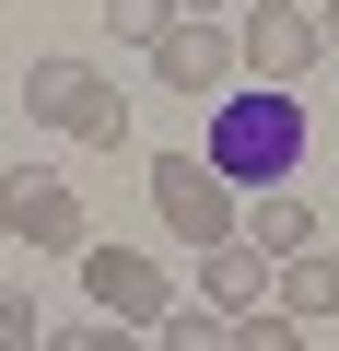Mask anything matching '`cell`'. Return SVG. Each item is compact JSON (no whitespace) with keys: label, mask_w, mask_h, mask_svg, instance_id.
Returning a JSON list of instances; mask_svg holds the SVG:
<instances>
[{"label":"cell","mask_w":339,"mask_h":351,"mask_svg":"<svg viewBox=\"0 0 339 351\" xmlns=\"http://www.w3.org/2000/svg\"><path fill=\"white\" fill-rule=\"evenodd\" d=\"M234 351H304V328L281 304H258V316H234Z\"/></svg>","instance_id":"9a60e30c"},{"label":"cell","mask_w":339,"mask_h":351,"mask_svg":"<svg viewBox=\"0 0 339 351\" xmlns=\"http://www.w3.org/2000/svg\"><path fill=\"white\" fill-rule=\"evenodd\" d=\"M152 71L176 82V94H211V82L234 94V71H246V59H234V36H223V24H164V36H152Z\"/></svg>","instance_id":"52a82bcc"},{"label":"cell","mask_w":339,"mask_h":351,"mask_svg":"<svg viewBox=\"0 0 339 351\" xmlns=\"http://www.w3.org/2000/svg\"><path fill=\"white\" fill-rule=\"evenodd\" d=\"M47 339V316H36V293L24 281H0V351H36Z\"/></svg>","instance_id":"5bb4252c"},{"label":"cell","mask_w":339,"mask_h":351,"mask_svg":"<svg viewBox=\"0 0 339 351\" xmlns=\"http://www.w3.org/2000/svg\"><path fill=\"white\" fill-rule=\"evenodd\" d=\"M234 59H246V82H304L316 71V12L304 0H258L246 36H234Z\"/></svg>","instance_id":"8992f818"},{"label":"cell","mask_w":339,"mask_h":351,"mask_svg":"<svg viewBox=\"0 0 339 351\" xmlns=\"http://www.w3.org/2000/svg\"><path fill=\"white\" fill-rule=\"evenodd\" d=\"M176 24H223V0H176Z\"/></svg>","instance_id":"2e32d148"},{"label":"cell","mask_w":339,"mask_h":351,"mask_svg":"<svg viewBox=\"0 0 339 351\" xmlns=\"http://www.w3.org/2000/svg\"><path fill=\"white\" fill-rule=\"evenodd\" d=\"M304 141H316V117H304V82H234V94H211V176L234 199H258V188H292L304 176Z\"/></svg>","instance_id":"6da1fadb"},{"label":"cell","mask_w":339,"mask_h":351,"mask_svg":"<svg viewBox=\"0 0 339 351\" xmlns=\"http://www.w3.org/2000/svg\"><path fill=\"white\" fill-rule=\"evenodd\" d=\"M82 293H94V316H105V328H140V339L188 304V293H176V269H152L140 246H82Z\"/></svg>","instance_id":"277c9868"},{"label":"cell","mask_w":339,"mask_h":351,"mask_svg":"<svg viewBox=\"0 0 339 351\" xmlns=\"http://www.w3.org/2000/svg\"><path fill=\"white\" fill-rule=\"evenodd\" d=\"M316 47H339V0H316Z\"/></svg>","instance_id":"e0dca14e"},{"label":"cell","mask_w":339,"mask_h":351,"mask_svg":"<svg viewBox=\"0 0 339 351\" xmlns=\"http://www.w3.org/2000/svg\"><path fill=\"white\" fill-rule=\"evenodd\" d=\"M152 351H234V316H211V304H176L152 328Z\"/></svg>","instance_id":"8fae6325"},{"label":"cell","mask_w":339,"mask_h":351,"mask_svg":"<svg viewBox=\"0 0 339 351\" xmlns=\"http://www.w3.org/2000/svg\"><path fill=\"white\" fill-rule=\"evenodd\" d=\"M164 24H176V0H105V36L117 47H152Z\"/></svg>","instance_id":"7c38bea8"},{"label":"cell","mask_w":339,"mask_h":351,"mask_svg":"<svg viewBox=\"0 0 339 351\" xmlns=\"http://www.w3.org/2000/svg\"><path fill=\"white\" fill-rule=\"evenodd\" d=\"M0 234L36 246V258H82V246H94V234H82V188L47 176V164H12V176H0Z\"/></svg>","instance_id":"3957f363"},{"label":"cell","mask_w":339,"mask_h":351,"mask_svg":"<svg viewBox=\"0 0 339 351\" xmlns=\"http://www.w3.org/2000/svg\"><path fill=\"white\" fill-rule=\"evenodd\" d=\"M234 234H246L258 258H292V246H316V223H304V199H292V188H258V199L234 211Z\"/></svg>","instance_id":"30bf717a"},{"label":"cell","mask_w":339,"mask_h":351,"mask_svg":"<svg viewBox=\"0 0 339 351\" xmlns=\"http://www.w3.org/2000/svg\"><path fill=\"white\" fill-rule=\"evenodd\" d=\"M269 304H281L292 328L339 316V258H327V246H292V258H269Z\"/></svg>","instance_id":"9c48e42d"},{"label":"cell","mask_w":339,"mask_h":351,"mask_svg":"<svg viewBox=\"0 0 339 351\" xmlns=\"http://www.w3.org/2000/svg\"><path fill=\"white\" fill-rule=\"evenodd\" d=\"M140 188H152V211H164V234H176V246H223V234H234V188H223L199 152H152Z\"/></svg>","instance_id":"5b68a950"},{"label":"cell","mask_w":339,"mask_h":351,"mask_svg":"<svg viewBox=\"0 0 339 351\" xmlns=\"http://www.w3.org/2000/svg\"><path fill=\"white\" fill-rule=\"evenodd\" d=\"M36 351H152L140 328H105V316H82V328H47Z\"/></svg>","instance_id":"4fadbf2b"},{"label":"cell","mask_w":339,"mask_h":351,"mask_svg":"<svg viewBox=\"0 0 339 351\" xmlns=\"http://www.w3.org/2000/svg\"><path fill=\"white\" fill-rule=\"evenodd\" d=\"M24 117H36V129H71V141L129 152V94H117L94 59H36V71H24Z\"/></svg>","instance_id":"7a4b0ae2"},{"label":"cell","mask_w":339,"mask_h":351,"mask_svg":"<svg viewBox=\"0 0 339 351\" xmlns=\"http://www.w3.org/2000/svg\"><path fill=\"white\" fill-rule=\"evenodd\" d=\"M199 304H211V316H258V304H269V258H258L246 234L199 246Z\"/></svg>","instance_id":"ba28073f"}]
</instances>
